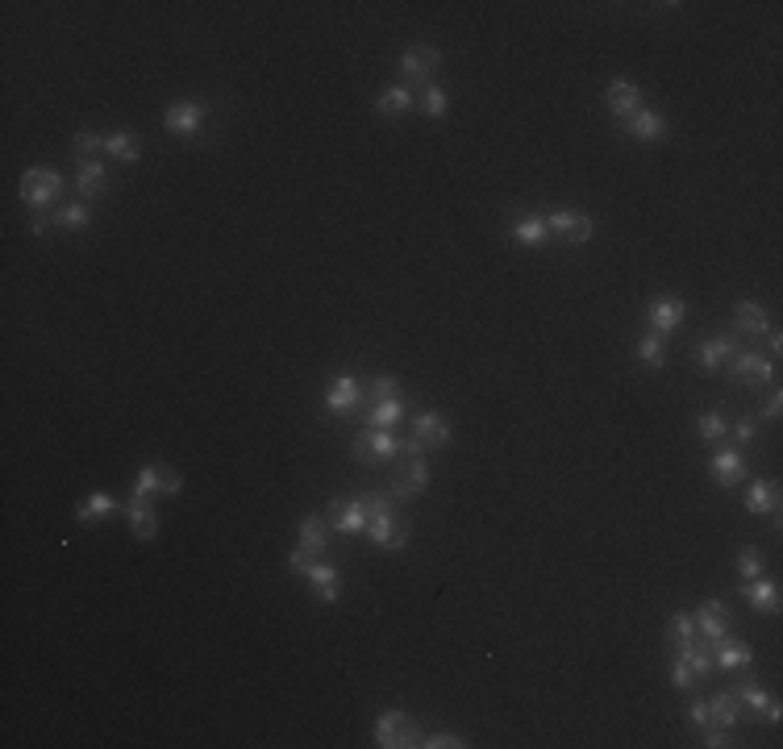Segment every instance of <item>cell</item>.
I'll return each mask as SVG.
<instances>
[{"mask_svg":"<svg viewBox=\"0 0 783 749\" xmlns=\"http://www.w3.org/2000/svg\"><path fill=\"white\" fill-rule=\"evenodd\" d=\"M696 628H700V637H704V646H717V641L734 637V617H729V608L721 599H704L700 612H696Z\"/></svg>","mask_w":783,"mask_h":749,"instance_id":"8","label":"cell"},{"mask_svg":"<svg viewBox=\"0 0 783 749\" xmlns=\"http://www.w3.org/2000/svg\"><path fill=\"white\" fill-rule=\"evenodd\" d=\"M359 400H363L359 379H354V374H333L330 392H325V408H330L333 417H346L350 408H359Z\"/></svg>","mask_w":783,"mask_h":749,"instance_id":"11","label":"cell"},{"mask_svg":"<svg viewBox=\"0 0 783 749\" xmlns=\"http://www.w3.org/2000/svg\"><path fill=\"white\" fill-rule=\"evenodd\" d=\"M734 695H737V703H746V708L755 712V716H763V708L771 703V695H767L763 687H755V683H737Z\"/></svg>","mask_w":783,"mask_h":749,"instance_id":"37","label":"cell"},{"mask_svg":"<svg viewBox=\"0 0 783 749\" xmlns=\"http://www.w3.org/2000/svg\"><path fill=\"white\" fill-rule=\"evenodd\" d=\"M746 512L750 516L779 512V483H775V479H755L750 491H746Z\"/></svg>","mask_w":783,"mask_h":749,"instance_id":"17","label":"cell"},{"mask_svg":"<svg viewBox=\"0 0 783 749\" xmlns=\"http://www.w3.org/2000/svg\"><path fill=\"white\" fill-rule=\"evenodd\" d=\"M633 354L642 358L646 366H662V363H667V346H662L659 333H642V337H638V342H633Z\"/></svg>","mask_w":783,"mask_h":749,"instance_id":"35","label":"cell"},{"mask_svg":"<svg viewBox=\"0 0 783 749\" xmlns=\"http://www.w3.org/2000/svg\"><path fill=\"white\" fill-rule=\"evenodd\" d=\"M205 117H208V104H205V100L180 96V100H171L167 112H163V130H167V133H180V138H196L200 125H205Z\"/></svg>","mask_w":783,"mask_h":749,"instance_id":"5","label":"cell"},{"mask_svg":"<svg viewBox=\"0 0 783 749\" xmlns=\"http://www.w3.org/2000/svg\"><path fill=\"white\" fill-rule=\"evenodd\" d=\"M734 438L737 441H755V421H750V417H742V421L734 425Z\"/></svg>","mask_w":783,"mask_h":749,"instance_id":"48","label":"cell"},{"mask_svg":"<svg viewBox=\"0 0 783 749\" xmlns=\"http://www.w3.org/2000/svg\"><path fill=\"white\" fill-rule=\"evenodd\" d=\"M113 512H117V500L109 491H92V496H84L76 504V521H84V524L104 521V516H113Z\"/></svg>","mask_w":783,"mask_h":749,"instance_id":"32","label":"cell"},{"mask_svg":"<svg viewBox=\"0 0 783 749\" xmlns=\"http://www.w3.org/2000/svg\"><path fill=\"white\" fill-rule=\"evenodd\" d=\"M742 599L750 604L755 612H767V617H775L779 612V583L775 579H742Z\"/></svg>","mask_w":783,"mask_h":749,"instance_id":"13","label":"cell"},{"mask_svg":"<svg viewBox=\"0 0 783 749\" xmlns=\"http://www.w3.org/2000/svg\"><path fill=\"white\" fill-rule=\"evenodd\" d=\"M325 542H330V524H325V516H304L301 521V550L322 554Z\"/></svg>","mask_w":783,"mask_h":749,"instance_id":"33","label":"cell"},{"mask_svg":"<svg viewBox=\"0 0 783 749\" xmlns=\"http://www.w3.org/2000/svg\"><path fill=\"white\" fill-rule=\"evenodd\" d=\"M76 192L84 200H101L109 192V167L101 159H79L76 167Z\"/></svg>","mask_w":783,"mask_h":749,"instance_id":"12","label":"cell"},{"mask_svg":"<svg viewBox=\"0 0 783 749\" xmlns=\"http://www.w3.org/2000/svg\"><path fill=\"white\" fill-rule=\"evenodd\" d=\"M755 662V654H750V646H742L737 637H725V641H717V654H713V666H721V670H742V666Z\"/></svg>","mask_w":783,"mask_h":749,"instance_id":"28","label":"cell"},{"mask_svg":"<svg viewBox=\"0 0 783 749\" xmlns=\"http://www.w3.org/2000/svg\"><path fill=\"white\" fill-rule=\"evenodd\" d=\"M367 421H371V429H392L397 421H405V400H400V396H387V400H371Z\"/></svg>","mask_w":783,"mask_h":749,"instance_id":"30","label":"cell"},{"mask_svg":"<svg viewBox=\"0 0 783 749\" xmlns=\"http://www.w3.org/2000/svg\"><path fill=\"white\" fill-rule=\"evenodd\" d=\"M417 429V441H421L425 449H442L446 441H450V421H446L442 412H421L413 421Z\"/></svg>","mask_w":783,"mask_h":749,"instance_id":"19","label":"cell"},{"mask_svg":"<svg viewBox=\"0 0 783 749\" xmlns=\"http://www.w3.org/2000/svg\"><path fill=\"white\" fill-rule=\"evenodd\" d=\"M604 96H608V109H613V117H621V121H630L633 112L642 109V92H638V84H630V79H613Z\"/></svg>","mask_w":783,"mask_h":749,"instance_id":"21","label":"cell"},{"mask_svg":"<svg viewBox=\"0 0 783 749\" xmlns=\"http://www.w3.org/2000/svg\"><path fill=\"white\" fill-rule=\"evenodd\" d=\"M151 491H159V475H154V462H146V467L133 475V496L130 500H146Z\"/></svg>","mask_w":783,"mask_h":749,"instance_id":"41","label":"cell"},{"mask_svg":"<svg viewBox=\"0 0 783 749\" xmlns=\"http://www.w3.org/2000/svg\"><path fill=\"white\" fill-rule=\"evenodd\" d=\"M154 475H159V491H167V496H180L184 491V479L175 467H167V462H154Z\"/></svg>","mask_w":783,"mask_h":749,"instance_id":"42","label":"cell"},{"mask_svg":"<svg viewBox=\"0 0 783 749\" xmlns=\"http://www.w3.org/2000/svg\"><path fill=\"white\" fill-rule=\"evenodd\" d=\"M330 516L333 524H338V533H367V508H363V500H330Z\"/></svg>","mask_w":783,"mask_h":749,"instance_id":"15","label":"cell"},{"mask_svg":"<svg viewBox=\"0 0 783 749\" xmlns=\"http://www.w3.org/2000/svg\"><path fill=\"white\" fill-rule=\"evenodd\" d=\"M354 462H387V459H400V438L392 429H367L354 438L350 446Z\"/></svg>","mask_w":783,"mask_h":749,"instance_id":"6","label":"cell"},{"mask_svg":"<svg viewBox=\"0 0 783 749\" xmlns=\"http://www.w3.org/2000/svg\"><path fill=\"white\" fill-rule=\"evenodd\" d=\"M359 500H363V508H367V516H376V512H387V508H392V504H387V496H384V491H363Z\"/></svg>","mask_w":783,"mask_h":749,"instance_id":"46","label":"cell"},{"mask_svg":"<svg viewBox=\"0 0 783 749\" xmlns=\"http://www.w3.org/2000/svg\"><path fill=\"white\" fill-rule=\"evenodd\" d=\"M708 470H713V483L717 487H737L746 475V459L737 454V449H717L713 454V462H708Z\"/></svg>","mask_w":783,"mask_h":749,"instance_id":"18","label":"cell"},{"mask_svg":"<svg viewBox=\"0 0 783 749\" xmlns=\"http://www.w3.org/2000/svg\"><path fill=\"white\" fill-rule=\"evenodd\" d=\"M371 400H387V396H400V379L397 374H376V384H371Z\"/></svg>","mask_w":783,"mask_h":749,"instance_id":"44","label":"cell"},{"mask_svg":"<svg viewBox=\"0 0 783 749\" xmlns=\"http://www.w3.org/2000/svg\"><path fill=\"white\" fill-rule=\"evenodd\" d=\"M438 63H442L438 47H408L405 55H400V75H405V79H421L425 84V75L434 71Z\"/></svg>","mask_w":783,"mask_h":749,"instance_id":"20","label":"cell"},{"mask_svg":"<svg viewBox=\"0 0 783 749\" xmlns=\"http://www.w3.org/2000/svg\"><path fill=\"white\" fill-rule=\"evenodd\" d=\"M667 641L675 649H688L700 641V628H696V617L692 612H675V617L667 620Z\"/></svg>","mask_w":783,"mask_h":749,"instance_id":"31","label":"cell"},{"mask_svg":"<svg viewBox=\"0 0 783 749\" xmlns=\"http://www.w3.org/2000/svg\"><path fill=\"white\" fill-rule=\"evenodd\" d=\"M47 225H50L47 216H42V213H34V216H29V234H34V237H42V234H47Z\"/></svg>","mask_w":783,"mask_h":749,"instance_id":"50","label":"cell"},{"mask_svg":"<svg viewBox=\"0 0 783 749\" xmlns=\"http://www.w3.org/2000/svg\"><path fill=\"white\" fill-rule=\"evenodd\" d=\"M625 130H630L633 142H646V146H654V142L667 138V117H662V112H654V109H638L630 121H625Z\"/></svg>","mask_w":783,"mask_h":749,"instance_id":"14","label":"cell"},{"mask_svg":"<svg viewBox=\"0 0 783 749\" xmlns=\"http://www.w3.org/2000/svg\"><path fill=\"white\" fill-rule=\"evenodd\" d=\"M734 321H737V333H746V337H763L767 329H771L767 309L758 304V300H737V304H734Z\"/></svg>","mask_w":783,"mask_h":749,"instance_id":"22","label":"cell"},{"mask_svg":"<svg viewBox=\"0 0 783 749\" xmlns=\"http://www.w3.org/2000/svg\"><path fill=\"white\" fill-rule=\"evenodd\" d=\"M729 379H734L737 387H767L775 384V358L758 354V350H737L734 354V366H729Z\"/></svg>","mask_w":783,"mask_h":749,"instance_id":"4","label":"cell"},{"mask_svg":"<svg viewBox=\"0 0 783 749\" xmlns=\"http://www.w3.org/2000/svg\"><path fill=\"white\" fill-rule=\"evenodd\" d=\"M546 229H555L566 246H584V242H592L596 221L584 213H576V208H555V213L546 216Z\"/></svg>","mask_w":783,"mask_h":749,"instance_id":"7","label":"cell"},{"mask_svg":"<svg viewBox=\"0 0 783 749\" xmlns=\"http://www.w3.org/2000/svg\"><path fill=\"white\" fill-rule=\"evenodd\" d=\"M763 337H767V350H771V358H775V354H779V350H783V337H779V329H767Z\"/></svg>","mask_w":783,"mask_h":749,"instance_id":"49","label":"cell"},{"mask_svg":"<svg viewBox=\"0 0 783 749\" xmlns=\"http://www.w3.org/2000/svg\"><path fill=\"white\" fill-rule=\"evenodd\" d=\"M55 225H58V229H84V225H92V208H88L84 200L58 205L55 208Z\"/></svg>","mask_w":783,"mask_h":749,"instance_id":"34","label":"cell"},{"mask_svg":"<svg viewBox=\"0 0 783 749\" xmlns=\"http://www.w3.org/2000/svg\"><path fill=\"white\" fill-rule=\"evenodd\" d=\"M425 487H429V467H425V459H408V467L400 470V475H392V496L397 500L421 496Z\"/></svg>","mask_w":783,"mask_h":749,"instance_id":"16","label":"cell"},{"mask_svg":"<svg viewBox=\"0 0 783 749\" xmlns=\"http://www.w3.org/2000/svg\"><path fill=\"white\" fill-rule=\"evenodd\" d=\"M546 216H534V213H525V216H517L513 221V242L517 246H529V250H538V246H546Z\"/></svg>","mask_w":783,"mask_h":749,"instance_id":"26","label":"cell"},{"mask_svg":"<svg viewBox=\"0 0 783 749\" xmlns=\"http://www.w3.org/2000/svg\"><path fill=\"white\" fill-rule=\"evenodd\" d=\"M421 112L429 117V121H442L446 117V92L438 84H425V92H421Z\"/></svg>","mask_w":783,"mask_h":749,"instance_id":"36","label":"cell"},{"mask_svg":"<svg viewBox=\"0 0 783 749\" xmlns=\"http://www.w3.org/2000/svg\"><path fill=\"white\" fill-rule=\"evenodd\" d=\"M367 537H371V545H379V550H405L408 524L400 521V516H392V508H387V512H376L367 521Z\"/></svg>","mask_w":783,"mask_h":749,"instance_id":"9","label":"cell"},{"mask_svg":"<svg viewBox=\"0 0 783 749\" xmlns=\"http://www.w3.org/2000/svg\"><path fill=\"white\" fill-rule=\"evenodd\" d=\"M767 571V562H763V554L755 550V545H746L742 554H737V575L742 579H758V575Z\"/></svg>","mask_w":783,"mask_h":749,"instance_id":"38","label":"cell"},{"mask_svg":"<svg viewBox=\"0 0 783 749\" xmlns=\"http://www.w3.org/2000/svg\"><path fill=\"white\" fill-rule=\"evenodd\" d=\"M104 154H113L117 163H138L142 159V138L133 130H113L104 138Z\"/></svg>","mask_w":783,"mask_h":749,"instance_id":"27","label":"cell"},{"mask_svg":"<svg viewBox=\"0 0 783 749\" xmlns=\"http://www.w3.org/2000/svg\"><path fill=\"white\" fill-rule=\"evenodd\" d=\"M58 196H63V175H58L55 167H29L26 175H21V200H26V208L42 213V208H50Z\"/></svg>","mask_w":783,"mask_h":749,"instance_id":"3","label":"cell"},{"mask_svg":"<svg viewBox=\"0 0 783 749\" xmlns=\"http://www.w3.org/2000/svg\"><path fill=\"white\" fill-rule=\"evenodd\" d=\"M696 433H700V441H721L725 438V417L721 412H704L696 421Z\"/></svg>","mask_w":783,"mask_h":749,"instance_id":"40","label":"cell"},{"mask_svg":"<svg viewBox=\"0 0 783 749\" xmlns=\"http://www.w3.org/2000/svg\"><path fill=\"white\" fill-rule=\"evenodd\" d=\"M708 716H713V724H717V729H734L737 716H742V703H737L734 687H729V691H717L713 700H708Z\"/></svg>","mask_w":783,"mask_h":749,"instance_id":"29","label":"cell"},{"mask_svg":"<svg viewBox=\"0 0 783 749\" xmlns=\"http://www.w3.org/2000/svg\"><path fill=\"white\" fill-rule=\"evenodd\" d=\"M737 354V342L734 337H721V333H708V337H700V366L704 371H717L725 358H734Z\"/></svg>","mask_w":783,"mask_h":749,"instance_id":"25","label":"cell"},{"mask_svg":"<svg viewBox=\"0 0 783 749\" xmlns=\"http://www.w3.org/2000/svg\"><path fill=\"white\" fill-rule=\"evenodd\" d=\"M288 571H301L304 579L312 583V591L325 599V604H338V599H342V575H338V566H333V562L312 558L309 550H292V554H288Z\"/></svg>","mask_w":783,"mask_h":749,"instance_id":"1","label":"cell"},{"mask_svg":"<svg viewBox=\"0 0 783 749\" xmlns=\"http://www.w3.org/2000/svg\"><path fill=\"white\" fill-rule=\"evenodd\" d=\"M462 745H467V737H459V733H425L421 749H462Z\"/></svg>","mask_w":783,"mask_h":749,"instance_id":"43","label":"cell"},{"mask_svg":"<svg viewBox=\"0 0 783 749\" xmlns=\"http://www.w3.org/2000/svg\"><path fill=\"white\" fill-rule=\"evenodd\" d=\"M683 312H688V304H683L680 296H654L651 304H646V321H651V333H671V329L683 325Z\"/></svg>","mask_w":783,"mask_h":749,"instance_id":"10","label":"cell"},{"mask_svg":"<svg viewBox=\"0 0 783 749\" xmlns=\"http://www.w3.org/2000/svg\"><path fill=\"white\" fill-rule=\"evenodd\" d=\"M125 516H130V533L138 537V542L159 537V512H154L146 500H130V504H125Z\"/></svg>","mask_w":783,"mask_h":749,"instance_id":"24","label":"cell"},{"mask_svg":"<svg viewBox=\"0 0 783 749\" xmlns=\"http://www.w3.org/2000/svg\"><path fill=\"white\" fill-rule=\"evenodd\" d=\"M71 146H76V159H96L104 150V138L101 133H92V130H79L76 138H71Z\"/></svg>","mask_w":783,"mask_h":749,"instance_id":"39","label":"cell"},{"mask_svg":"<svg viewBox=\"0 0 783 749\" xmlns=\"http://www.w3.org/2000/svg\"><path fill=\"white\" fill-rule=\"evenodd\" d=\"M779 412H783V392L771 387V396H767V404H763V417L767 421H779Z\"/></svg>","mask_w":783,"mask_h":749,"instance_id":"47","label":"cell"},{"mask_svg":"<svg viewBox=\"0 0 783 749\" xmlns=\"http://www.w3.org/2000/svg\"><path fill=\"white\" fill-rule=\"evenodd\" d=\"M408 109H413V92H408L405 84H387L384 92L376 96V112L384 121H400Z\"/></svg>","mask_w":783,"mask_h":749,"instance_id":"23","label":"cell"},{"mask_svg":"<svg viewBox=\"0 0 783 749\" xmlns=\"http://www.w3.org/2000/svg\"><path fill=\"white\" fill-rule=\"evenodd\" d=\"M688 724H696V729H708V724H713L708 700H688Z\"/></svg>","mask_w":783,"mask_h":749,"instance_id":"45","label":"cell"},{"mask_svg":"<svg viewBox=\"0 0 783 749\" xmlns=\"http://www.w3.org/2000/svg\"><path fill=\"white\" fill-rule=\"evenodd\" d=\"M376 745L379 749H421L425 729L417 721H408L400 708H387L376 721Z\"/></svg>","mask_w":783,"mask_h":749,"instance_id":"2","label":"cell"}]
</instances>
